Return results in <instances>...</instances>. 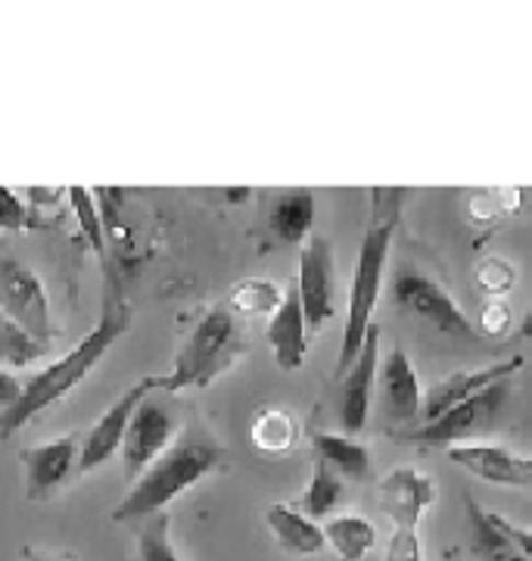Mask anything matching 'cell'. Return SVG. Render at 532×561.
<instances>
[{
  "label": "cell",
  "instance_id": "obj_1",
  "mask_svg": "<svg viewBox=\"0 0 532 561\" xmlns=\"http://www.w3.org/2000/svg\"><path fill=\"white\" fill-rule=\"evenodd\" d=\"M371 219L365 228V238L358 247V260H355L352 287H349V306H346V324H343V343H339V356H336L334 375L343 378L346 368L352 365L361 341L368 334V328L374 324V309L383 290V272L390 260V247H393L395 228L402 219V187H374L371 191Z\"/></svg>",
  "mask_w": 532,
  "mask_h": 561
},
{
  "label": "cell",
  "instance_id": "obj_2",
  "mask_svg": "<svg viewBox=\"0 0 532 561\" xmlns=\"http://www.w3.org/2000/svg\"><path fill=\"white\" fill-rule=\"evenodd\" d=\"M125 328H128V309L118 300L103 302L97 324L62 359L47 365L28 383H22L20 400L0 412V437L3 440L13 437L16 431H22L44 409H50L54 402L69 397L97 368V362L116 346L118 337L125 334Z\"/></svg>",
  "mask_w": 532,
  "mask_h": 561
},
{
  "label": "cell",
  "instance_id": "obj_3",
  "mask_svg": "<svg viewBox=\"0 0 532 561\" xmlns=\"http://www.w3.org/2000/svg\"><path fill=\"white\" fill-rule=\"evenodd\" d=\"M218 459H221V449L209 434H203L197 427L187 434H177L172 446L135 481L128 496L118 502L113 522L135 524L153 518L169 502L187 493L190 486H197L206 474H212Z\"/></svg>",
  "mask_w": 532,
  "mask_h": 561
},
{
  "label": "cell",
  "instance_id": "obj_4",
  "mask_svg": "<svg viewBox=\"0 0 532 561\" xmlns=\"http://www.w3.org/2000/svg\"><path fill=\"white\" fill-rule=\"evenodd\" d=\"M243 353V328L236 316L218 302L194 324L187 341L177 350L175 368L169 375H159V393H181L187 387H206L216 381L221 371H228Z\"/></svg>",
  "mask_w": 532,
  "mask_h": 561
},
{
  "label": "cell",
  "instance_id": "obj_5",
  "mask_svg": "<svg viewBox=\"0 0 532 561\" xmlns=\"http://www.w3.org/2000/svg\"><path fill=\"white\" fill-rule=\"evenodd\" d=\"M0 309L41 346H50V341L57 337L44 284L35 268H28L10 253H0Z\"/></svg>",
  "mask_w": 532,
  "mask_h": 561
},
{
  "label": "cell",
  "instance_id": "obj_6",
  "mask_svg": "<svg viewBox=\"0 0 532 561\" xmlns=\"http://www.w3.org/2000/svg\"><path fill=\"white\" fill-rule=\"evenodd\" d=\"M508 397H511V378L495 381L486 390H479L476 397H471V400L452 405L439 419L424 421V424H417L412 431H405L402 437L412 443H420V446H442V443L454 446V443L473 437L476 431H486L495 421V415H498V409L508 402Z\"/></svg>",
  "mask_w": 532,
  "mask_h": 561
},
{
  "label": "cell",
  "instance_id": "obj_7",
  "mask_svg": "<svg viewBox=\"0 0 532 561\" xmlns=\"http://www.w3.org/2000/svg\"><path fill=\"white\" fill-rule=\"evenodd\" d=\"M177 434V419L172 412V405L165 400H159V390H153L147 400H140L135 409V415L125 427L122 437V468L131 481H138L140 474L153 465V461L172 446Z\"/></svg>",
  "mask_w": 532,
  "mask_h": 561
},
{
  "label": "cell",
  "instance_id": "obj_8",
  "mask_svg": "<svg viewBox=\"0 0 532 561\" xmlns=\"http://www.w3.org/2000/svg\"><path fill=\"white\" fill-rule=\"evenodd\" d=\"M296 297L305 316L309 334L317 331L336 312V278H334V250L331 241L321 234H309L299 253V275H296Z\"/></svg>",
  "mask_w": 532,
  "mask_h": 561
},
{
  "label": "cell",
  "instance_id": "obj_9",
  "mask_svg": "<svg viewBox=\"0 0 532 561\" xmlns=\"http://www.w3.org/2000/svg\"><path fill=\"white\" fill-rule=\"evenodd\" d=\"M393 300L452 337H476L473 321L452 300V294L424 272H398L393 278Z\"/></svg>",
  "mask_w": 532,
  "mask_h": 561
},
{
  "label": "cell",
  "instance_id": "obj_10",
  "mask_svg": "<svg viewBox=\"0 0 532 561\" xmlns=\"http://www.w3.org/2000/svg\"><path fill=\"white\" fill-rule=\"evenodd\" d=\"M153 390H159V375H143L140 381H135L122 397H118L97 421L94 427L84 434V440L79 443V471L81 474H91L94 468H100L103 461H109L122 446L125 437V427L135 415V409L140 400H147Z\"/></svg>",
  "mask_w": 532,
  "mask_h": 561
},
{
  "label": "cell",
  "instance_id": "obj_11",
  "mask_svg": "<svg viewBox=\"0 0 532 561\" xmlns=\"http://www.w3.org/2000/svg\"><path fill=\"white\" fill-rule=\"evenodd\" d=\"M377 368H380V328L371 324L355 362L343 375V402H339V424L346 437L365 431L371 415V397H374Z\"/></svg>",
  "mask_w": 532,
  "mask_h": 561
},
{
  "label": "cell",
  "instance_id": "obj_12",
  "mask_svg": "<svg viewBox=\"0 0 532 561\" xmlns=\"http://www.w3.org/2000/svg\"><path fill=\"white\" fill-rule=\"evenodd\" d=\"M436 502V483L412 465H398L380 481V508L393 518L395 527L417 530L424 512Z\"/></svg>",
  "mask_w": 532,
  "mask_h": 561
},
{
  "label": "cell",
  "instance_id": "obj_13",
  "mask_svg": "<svg viewBox=\"0 0 532 561\" xmlns=\"http://www.w3.org/2000/svg\"><path fill=\"white\" fill-rule=\"evenodd\" d=\"M449 461L473 478L498 486H527L532 481V461L495 443H454Z\"/></svg>",
  "mask_w": 532,
  "mask_h": 561
},
{
  "label": "cell",
  "instance_id": "obj_14",
  "mask_svg": "<svg viewBox=\"0 0 532 561\" xmlns=\"http://www.w3.org/2000/svg\"><path fill=\"white\" fill-rule=\"evenodd\" d=\"M22 465H25V490L28 500H50L62 483L69 481L72 468L79 465V437H59V440H47L41 446H32L22 453Z\"/></svg>",
  "mask_w": 532,
  "mask_h": 561
},
{
  "label": "cell",
  "instance_id": "obj_15",
  "mask_svg": "<svg viewBox=\"0 0 532 561\" xmlns=\"http://www.w3.org/2000/svg\"><path fill=\"white\" fill-rule=\"evenodd\" d=\"M523 368V356H511L508 362H495V365H486V368H471V371H452L449 378L430 387V393L420 400V419L433 421L439 419L442 412H449L458 402L471 400L479 390H486L489 383L505 381V378H513L517 371Z\"/></svg>",
  "mask_w": 532,
  "mask_h": 561
},
{
  "label": "cell",
  "instance_id": "obj_16",
  "mask_svg": "<svg viewBox=\"0 0 532 561\" xmlns=\"http://www.w3.org/2000/svg\"><path fill=\"white\" fill-rule=\"evenodd\" d=\"M268 346L275 353V362L284 371H296L302 368V362L309 356V328H305V316H302V306L296 297V287L290 284L284 290V300L271 312L268 321Z\"/></svg>",
  "mask_w": 532,
  "mask_h": 561
},
{
  "label": "cell",
  "instance_id": "obj_17",
  "mask_svg": "<svg viewBox=\"0 0 532 561\" xmlns=\"http://www.w3.org/2000/svg\"><path fill=\"white\" fill-rule=\"evenodd\" d=\"M380 375V390H383V409L393 421H414L420 415V378L414 362L402 350H390L383 368H377Z\"/></svg>",
  "mask_w": 532,
  "mask_h": 561
},
{
  "label": "cell",
  "instance_id": "obj_18",
  "mask_svg": "<svg viewBox=\"0 0 532 561\" xmlns=\"http://www.w3.org/2000/svg\"><path fill=\"white\" fill-rule=\"evenodd\" d=\"M265 522L271 527L275 540L280 542L287 552H293V556H317V552L327 549V546H324V534H321V524L312 522V518H305V515H302L296 505H290V502H275V505H268Z\"/></svg>",
  "mask_w": 532,
  "mask_h": 561
},
{
  "label": "cell",
  "instance_id": "obj_19",
  "mask_svg": "<svg viewBox=\"0 0 532 561\" xmlns=\"http://www.w3.org/2000/svg\"><path fill=\"white\" fill-rule=\"evenodd\" d=\"M312 446H315V459L324 461L336 478H352V481H365L371 474V453L352 437L346 434H327V431H315L312 434Z\"/></svg>",
  "mask_w": 532,
  "mask_h": 561
},
{
  "label": "cell",
  "instance_id": "obj_20",
  "mask_svg": "<svg viewBox=\"0 0 532 561\" xmlns=\"http://www.w3.org/2000/svg\"><path fill=\"white\" fill-rule=\"evenodd\" d=\"M271 231L284 243H305L312 234V221H315V194L312 191H287L280 194L271 206Z\"/></svg>",
  "mask_w": 532,
  "mask_h": 561
},
{
  "label": "cell",
  "instance_id": "obj_21",
  "mask_svg": "<svg viewBox=\"0 0 532 561\" xmlns=\"http://www.w3.org/2000/svg\"><path fill=\"white\" fill-rule=\"evenodd\" d=\"M324 546H331L339 561H365V556L374 549L377 530L374 524L361 515H339L321 524Z\"/></svg>",
  "mask_w": 532,
  "mask_h": 561
},
{
  "label": "cell",
  "instance_id": "obj_22",
  "mask_svg": "<svg viewBox=\"0 0 532 561\" xmlns=\"http://www.w3.org/2000/svg\"><path fill=\"white\" fill-rule=\"evenodd\" d=\"M66 197H69V206H72V213H76V221H79L84 241L91 243V250L97 253L103 272L109 275V256H106V225H103L97 201H94V191H91V187H81V184H72V187L66 191Z\"/></svg>",
  "mask_w": 532,
  "mask_h": 561
},
{
  "label": "cell",
  "instance_id": "obj_23",
  "mask_svg": "<svg viewBox=\"0 0 532 561\" xmlns=\"http://www.w3.org/2000/svg\"><path fill=\"white\" fill-rule=\"evenodd\" d=\"M250 440L265 456L290 453L296 440V424L290 419V412H284V409H262L256 421H253V427H250Z\"/></svg>",
  "mask_w": 532,
  "mask_h": 561
},
{
  "label": "cell",
  "instance_id": "obj_24",
  "mask_svg": "<svg viewBox=\"0 0 532 561\" xmlns=\"http://www.w3.org/2000/svg\"><path fill=\"white\" fill-rule=\"evenodd\" d=\"M284 300V287L275 284V280L268 278H243L240 284H234V290H231V297H228V309L234 312V316H250V319H256V316H268V312H275L277 306Z\"/></svg>",
  "mask_w": 532,
  "mask_h": 561
},
{
  "label": "cell",
  "instance_id": "obj_25",
  "mask_svg": "<svg viewBox=\"0 0 532 561\" xmlns=\"http://www.w3.org/2000/svg\"><path fill=\"white\" fill-rule=\"evenodd\" d=\"M339 502H343V478H336L324 461L315 459L312 481H309L305 493H302V508L299 512L305 518H312V522H324Z\"/></svg>",
  "mask_w": 532,
  "mask_h": 561
},
{
  "label": "cell",
  "instance_id": "obj_26",
  "mask_svg": "<svg viewBox=\"0 0 532 561\" xmlns=\"http://www.w3.org/2000/svg\"><path fill=\"white\" fill-rule=\"evenodd\" d=\"M44 353H47V346L32 341L20 324L0 309V362L10 368H25V365L38 362Z\"/></svg>",
  "mask_w": 532,
  "mask_h": 561
},
{
  "label": "cell",
  "instance_id": "obj_27",
  "mask_svg": "<svg viewBox=\"0 0 532 561\" xmlns=\"http://www.w3.org/2000/svg\"><path fill=\"white\" fill-rule=\"evenodd\" d=\"M172 518L159 512L153 518L140 524L138 534V556L140 561H181L175 542H172Z\"/></svg>",
  "mask_w": 532,
  "mask_h": 561
},
{
  "label": "cell",
  "instance_id": "obj_28",
  "mask_svg": "<svg viewBox=\"0 0 532 561\" xmlns=\"http://www.w3.org/2000/svg\"><path fill=\"white\" fill-rule=\"evenodd\" d=\"M513 284H517V268L505 260H486L483 265H476V287L493 300H501L508 290H513Z\"/></svg>",
  "mask_w": 532,
  "mask_h": 561
},
{
  "label": "cell",
  "instance_id": "obj_29",
  "mask_svg": "<svg viewBox=\"0 0 532 561\" xmlns=\"http://www.w3.org/2000/svg\"><path fill=\"white\" fill-rule=\"evenodd\" d=\"M32 228V209L16 191L0 184V231H25Z\"/></svg>",
  "mask_w": 532,
  "mask_h": 561
},
{
  "label": "cell",
  "instance_id": "obj_30",
  "mask_svg": "<svg viewBox=\"0 0 532 561\" xmlns=\"http://www.w3.org/2000/svg\"><path fill=\"white\" fill-rule=\"evenodd\" d=\"M383 561H424L420 556V537L417 530H405V527H395L390 546H386V559Z\"/></svg>",
  "mask_w": 532,
  "mask_h": 561
},
{
  "label": "cell",
  "instance_id": "obj_31",
  "mask_svg": "<svg viewBox=\"0 0 532 561\" xmlns=\"http://www.w3.org/2000/svg\"><path fill=\"white\" fill-rule=\"evenodd\" d=\"M483 334H493V337H498V334H505L508 328H511L513 321V312L511 306L505 300H489L486 306H483Z\"/></svg>",
  "mask_w": 532,
  "mask_h": 561
},
{
  "label": "cell",
  "instance_id": "obj_32",
  "mask_svg": "<svg viewBox=\"0 0 532 561\" xmlns=\"http://www.w3.org/2000/svg\"><path fill=\"white\" fill-rule=\"evenodd\" d=\"M22 393V381L16 375H10L7 368H0V412L10 409L13 402L20 400Z\"/></svg>",
  "mask_w": 532,
  "mask_h": 561
},
{
  "label": "cell",
  "instance_id": "obj_33",
  "mask_svg": "<svg viewBox=\"0 0 532 561\" xmlns=\"http://www.w3.org/2000/svg\"><path fill=\"white\" fill-rule=\"evenodd\" d=\"M22 561H54V559H47V556H38V552L25 549V552H22Z\"/></svg>",
  "mask_w": 532,
  "mask_h": 561
}]
</instances>
